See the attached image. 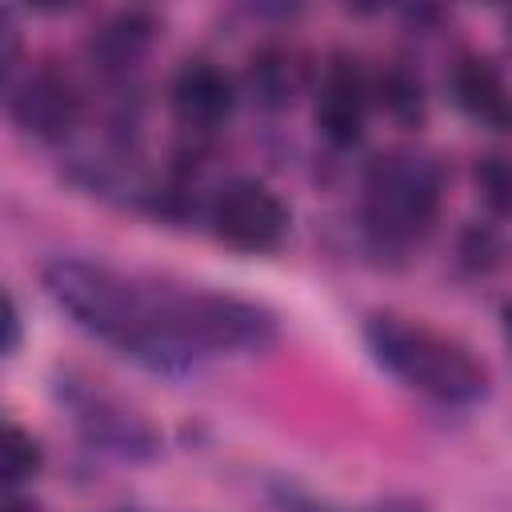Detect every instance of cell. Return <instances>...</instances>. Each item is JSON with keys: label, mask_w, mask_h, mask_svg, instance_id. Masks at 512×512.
<instances>
[{"label": "cell", "mask_w": 512, "mask_h": 512, "mask_svg": "<svg viewBox=\"0 0 512 512\" xmlns=\"http://www.w3.org/2000/svg\"><path fill=\"white\" fill-rule=\"evenodd\" d=\"M160 24L152 12H140V8H128V12H116L108 16L92 40H88V60L92 68L104 76V80H124L140 68V60L148 56L152 40H156Z\"/></svg>", "instance_id": "cell-8"}, {"label": "cell", "mask_w": 512, "mask_h": 512, "mask_svg": "<svg viewBox=\"0 0 512 512\" xmlns=\"http://www.w3.org/2000/svg\"><path fill=\"white\" fill-rule=\"evenodd\" d=\"M444 172L416 148H392L368 164L364 176V228L376 244L408 248L428 236L440 216Z\"/></svg>", "instance_id": "cell-3"}, {"label": "cell", "mask_w": 512, "mask_h": 512, "mask_svg": "<svg viewBox=\"0 0 512 512\" xmlns=\"http://www.w3.org/2000/svg\"><path fill=\"white\" fill-rule=\"evenodd\" d=\"M80 92L60 68H36L12 96V120L36 140H64L80 120Z\"/></svg>", "instance_id": "cell-5"}, {"label": "cell", "mask_w": 512, "mask_h": 512, "mask_svg": "<svg viewBox=\"0 0 512 512\" xmlns=\"http://www.w3.org/2000/svg\"><path fill=\"white\" fill-rule=\"evenodd\" d=\"M168 100H172V116H176L180 128L212 132V128H220L228 120V112L236 104V84L212 60H188L172 76Z\"/></svg>", "instance_id": "cell-7"}, {"label": "cell", "mask_w": 512, "mask_h": 512, "mask_svg": "<svg viewBox=\"0 0 512 512\" xmlns=\"http://www.w3.org/2000/svg\"><path fill=\"white\" fill-rule=\"evenodd\" d=\"M20 48H24V40H20V24H16V16H12L8 8H0V84H4L8 72L16 68Z\"/></svg>", "instance_id": "cell-16"}, {"label": "cell", "mask_w": 512, "mask_h": 512, "mask_svg": "<svg viewBox=\"0 0 512 512\" xmlns=\"http://www.w3.org/2000/svg\"><path fill=\"white\" fill-rule=\"evenodd\" d=\"M76 412H80V424L88 428V436H92L96 444L112 448V452H124V456H128V452H144V448H152V432H148V424L136 420L132 412H124L120 404L96 396V392H88V400H84Z\"/></svg>", "instance_id": "cell-10"}, {"label": "cell", "mask_w": 512, "mask_h": 512, "mask_svg": "<svg viewBox=\"0 0 512 512\" xmlns=\"http://www.w3.org/2000/svg\"><path fill=\"white\" fill-rule=\"evenodd\" d=\"M452 88H456V104L488 128H504L508 124V84L496 60L488 56H464L452 72Z\"/></svg>", "instance_id": "cell-9"}, {"label": "cell", "mask_w": 512, "mask_h": 512, "mask_svg": "<svg viewBox=\"0 0 512 512\" xmlns=\"http://www.w3.org/2000/svg\"><path fill=\"white\" fill-rule=\"evenodd\" d=\"M0 512H36V508H28V504H4Z\"/></svg>", "instance_id": "cell-18"}, {"label": "cell", "mask_w": 512, "mask_h": 512, "mask_svg": "<svg viewBox=\"0 0 512 512\" xmlns=\"http://www.w3.org/2000/svg\"><path fill=\"white\" fill-rule=\"evenodd\" d=\"M476 180H480V188H484L488 204H492L496 212H504V208H508V168H504V160H500V156H492L488 164H480Z\"/></svg>", "instance_id": "cell-15"}, {"label": "cell", "mask_w": 512, "mask_h": 512, "mask_svg": "<svg viewBox=\"0 0 512 512\" xmlns=\"http://www.w3.org/2000/svg\"><path fill=\"white\" fill-rule=\"evenodd\" d=\"M36 468H40V448H36V440H32L24 428L0 420V488L24 484Z\"/></svg>", "instance_id": "cell-11"}, {"label": "cell", "mask_w": 512, "mask_h": 512, "mask_svg": "<svg viewBox=\"0 0 512 512\" xmlns=\"http://www.w3.org/2000/svg\"><path fill=\"white\" fill-rule=\"evenodd\" d=\"M208 224L236 252H272L288 232V208L260 180H228L208 204Z\"/></svg>", "instance_id": "cell-4"}, {"label": "cell", "mask_w": 512, "mask_h": 512, "mask_svg": "<svg viewBox=\"0 0 512 512\" xmlns=\"http://www.w3.org/2000/svg\"><path fill=\"white\" fill-rule=\"evenodd\" d=\"M20 340V316L12 308V300L0 292V352H8Z\"/></svg>", "instance_id": "cell-17"}, {"label": "cell", "mask_w": 512, "mask_h": 512, "mask_svg": "<svg viewBox=\"0 0 512 512\" xmlns=\"http://www.w3.org/2000/svg\"><path fill=\"white\" fill-rule=\"evenodd\" d=\"M284 512H420L412 500H380V504H364V508H348V504H332V500H316L304 492H284L280 496Z\"/></svg>", "instance_id": "cell-13"}, {"label": "cell", "mask_w": 512, "mask_h": 512, "mask_svg": "<svg viewBox=\"0 0 512 512\" xmlns=\"http://www.w3.org/2000/svg\"><path fill=\"white\" fill-rule=\"evenodd\" d=\"M364 340L372 356L420 396L440 404H472L488 392V364L464 340L420 320L380 312L364 324Z\"/></svg>", "instance_id": "cell-2"}, {"label": "cell", "mask_w": 512, "mask_h": 512, "mask_svg": "<svg viewBox=\"0 0 512 512\" xmlns=\"http://www.w3.org/2000/svg\"><path fill=\"white\" fill-rule=\"evenodd\" d=\"M380 92H384V100H388V108H392L396 116H416V112H420V84H416V80L392 72V76H384Z\"/></svg>", "instance_id": "cell-14"}, {"label": "cell", "mask_w": 512, "mask_h": 512, "mask_svg": "<svg viewBox=\"0 0 512 512\" xmlns=\"http://www.w3.org/2000/svg\"><path fill=\"white\" fill-rule=\"evenodd\" d=\"M368 104H372V84H368L360 60L336 56L324 68V80H320V92H316V124H320V132L336 148H352L364 136Z\"/></svg>", "instance_id": "cell-6"}, {"label": "cell", "mask_w": 512, "mask_h": 512, "mask_svg": "<svg viewBox=\"0 0 512 512\" xmlns=\"http://www.w3.org/2000/svg\"><path fill=\"white\" fill-rule=\"evenodd\" d=\"M292 60L284 56V52H264L260 60H252V88L260 92V100H268V104H284V100H292L288 92H292Z\"/></svg>", "instance_id": "cell-12"}, {"label": "cell", "mask_w": 512, "mask_h": 512, "mask_svg": "<svg viewBox=\"0 0 512 512\" xmlns=\"http://www.w3.org/2000/svg\"><path fill=\"white\" fill-rule=\"evenodd\" d=\"M44 288L84 332L156 372H184L224 352H264L276 340V316L252 300L92 260L48 264Z\"/></svg>", "instance_id": "cell-1"}]
</instances>
